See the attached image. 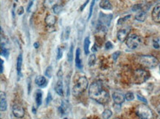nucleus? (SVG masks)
<instances>
[{
    "mask_svg": "<svg viewBox=\"0 0 160 119\" xmlns=\"http://www.w3.org/2000/svg\"><path fill=\"white\" fill-rule=\"evenodd\" d=\"M52 73H53V68H52V66H48L47 68V69H46L44 74H45V76L47 77H48V78H51Z\"/></svg>",
    "mask_w": 160,
    "mask_h": 119,
    "instance_id": "obj_27",
    "label": "nucleus"
},
{
    "mask_svg": "<svg viewBox=\"0 0 160 119\" xmlns=\"http://www.w3.org/2000/svg\"><path fill=\"white\" fill-rule=\"evenodd\" d=\"M130 31H131L130 27H125L119 29L117 32V39L119 40L120 42H124L125 41H126L127 38H128V35H129Z\"/></svg>",
    "mask_w": 160,
    "mask_h": 119,
    "instance_id": "obj_8",
    "label": "nucleus"
},
{
    "mask_svg": "<svg viewBox=\"0 0 160 119\" xmlns=\"http://www.w3.org/2000/svg\"><path fill=\"white\" fill-rule=\"evenodd\" d=\"M144 1H153V0H144Z\"/></svg>",
    "mask_w": 160,
    "mask_h": 119,
    "instance_id": "obj_46",
    "label": "nucleus"
},
{
    "mask_svg": "<svg viewBox=\"0 0 160 119\" xmlns=\"http://www.w3.org/2000/svg\"><path fill=\"white\" fill-rule=\"evenodd\" d=\"M136 114L140 119H153L151 110L146 105H140L136 108Z\"/></svg>",
    "mask_w": 160,
    "mask_h": 119,
    "instance_id": "obj_6",
    "label": "nucleus"
},
{
    "mask_svg": "<svg viewBox=\"0 0 160 119\" xmlns=\"http://www.w3.org/2000/svg\"><path fill=\"white\" fill-rule=\"evenodd\" d=\"M125 44L127 47L131 49H136L142 44V39L139 35L136 34H131L127 38Z\"/></svg>",
    "mask_w": 160,
    "mask_h": 119,
    "instance_id": "obj_7",
    "label": "nucleus"
},
{
    "mask_svg": "<svg viewBox=\"0 0 160 119\" xmlns=\"http://www.w3.org/2000/svg\"><path fill=\"white\" fill-rule=\"evenodd\" d=\"M150 77L148 71L142 68L137 69L134 72V82L135 84L140 85L146 82Z\"/></svg>",
    "mask_w": 160,
    "mask_h": 119,
    "instance_id": "obj_5",
    "label": "nucleus"
},
{
    "mask_svg": "<svg viewBox=\"0 0 160 119\" xmlns=\"http://www.w3.org/2000/svg\"><path fill=\"white\" fill-rule=\"evenodd\" d=\"M112 112L110 110H105L102 113V117L104 119H109L111 117Z\"/></svg>",
    "mask_w": 160,
    "mask_h": 119,
    "instance_id": "obj_22",
    "label": "nucleus"
},
{
    "mask_svg": "<svg viewBox=\"0 0 160 119\" xmlns=\"http://www.w3.org/2000/svg\"><path fill=\"white\" fill-rule=\"evenodd\" d=\"M45 23L47 27H53L56 23V18L52 14H48L45 18Z\"/></svg>",
    "mask_w": 160,
    "mask_h": 119,
    "instance_id": "obj_14",
    "label": "nucleus"
},
{
    "mask_svg": "<svg viewBox=\"0 0 160 119\" xmlns=\"http://www.w3.org/2000/svg\"><path fill=\"white\" fill-rule=\"evenodd\" d=\"M53 10L55 13H59L61 11V10H62V7L59 5V4H55L53 7Z\"/></svg>",
    "mask_w": 160,
    "mask_h": 119,
    "instance_id": "obj_31",
    "label": "nucleus"
},
{
    "mask_svg": "<svg viewBox=\"0 0 160 119\" xmlns=\"http://www.w3.org/2000/svg\"><path fill=\"white\" fill-rule=\"evenodd\" d=\"M83 119H85V118H83Z\"/></svg>",
    "mask_w": 160,
    "mask_h": 119,
    "instance_id": "obj_51",
    "label": "nucleus"
},
{
    "mask_svg": "<svg viewBox=\"0 0 160 119\" xmlns=\"http://www.w3.org/2000/svg\"><path fill=\"white\" fill-rule=\"evenodd\" d=\"M147 17V14H146V12L144 10H140V11L137 12V14L135 15V19L138 22H144L146 19Z\"/></svg>",
    "mask_w": 160,
    "mask_h": 119,
    "instance_id": "obj_17",
    "label": "nucleus"
},
{
    "mask_svg": "<svg viewBox=\"0 0 160 119\" xmlns=\"http://www.w3.org/2000/svg\"><path fill=\"white\" fill-rule=\"evenodd\" d=\"M22 54H20L17 57V62H16V69H17L18 75L20 77L21 76V71H22Z\"/></svg>",
    "mask_w": 160,
    "mask_h": 119,
    "instance_id": "obj_19",
    "label": "nucleus"
},
{
    "mask_svg": "<svg viewBox=\"0 0 160 119\" xmlns=\"http://www.w3.org/2000/svg\"><path fill=\"white\" fill-rule=\"evenodd\" d=\"M55 1L54 0H45L44 1V5L47 7H53L55 5Z\"/></svg>",
    "mask_w": 160,
    "mask_h": 119,
    "instance_id": "obj_32",
    "label": "nucleus"
},
{
    "mask_svg": "<svg viewBox=\"0 0 160 119\" xmlns=\"http://www.w3.org/2000/svg\"><path fill=\"white\" fill-rule=\"evenodd\" d=\"M89 96L95 102L105 105L109 100V93L101 82H94L89 89Z\"/></svg>",
    "mask_w": 160,
    "mask_h": 119,
    "instance_id": "obj_1",
    "label": "nucleus"
},
{
    "mask_svg": "<svg viewBox=\"0 0 160 119\" xmlns=\"http://www.w3.org/2000/svg\"><path fill=\"white\" fill-rule=\"evenodd\" d=\"M70 27H67L66 29H64V32L62 33L63 38H64V40H67L70 37Z\"/></svg>",
    "mask_w": 160,
    "mask_h": 119,
    "instance_id": "obj_24",
    "label": "nucleus"
},
{
    "mask_svg": "<svg viewBox=\"0 0 160 119\" xmlns=\"http://www.w3.org/2000/svg\"><path fill=\"white\" fill-rule=\"evenodd\" d=\"M0 62H1V65H0V72L1 74H2L3 71H4V68H3V60H0Z\"/></svg>",
    "mask_w": 160,
    "mask_h": 119,
    "instance_id": "obj_41",
    "label": "nucleus"
},
{
    "mask_svg": "<svg viewBox=\"0 0 160 119\" xmlns=\"http://www.w3.org/2000/svg\"><path fill=\"white\" fill-rule=\"evenodd\" d=\"M131 18V15H128V16H125V17H122V18H120V19L118 20L117 22V24L118 25H121L122 24L124 23L125 22H126L127 20H128V19Z\"/></svg>",
    "mask_w": 160,
    "mask_h": 119,
    "instance_id": "obj_28",
    "label": "nucleus"
},
{
    "mask_svg": "<svg viewBox=\"0 0 160 119\" xmlns=\"http://www.w3.org/2000/svg\"><path fill=\"white\" fill-rule=\"evenodd\" d=\"M125 99H126L127 101H129V102H130V101L134 100V93H131V92H128V93H127L126 94H125Z\"/></svg>",
    "mask_w": 160,
    "mask_h": 119,
    "instance_id": "obj_30",
    "label": "nucleus"
},
{
    "mask_svg": "<svg viewBox=\"0 0 160 119\" xmlns=\"http://www.w3.org/2000/svg\"><path fill=\"white\" fill-rule=\"evenodd\" d=\"M152 19L156 23H160V4H157L153 7L151 13Z\"/></svg>",
    "mask_w": 160,
    "mask_h": 119,
    "instance_id": "obj_10",
    "label": "nucleus"
},
{
    "mask_svg": "<svg viewBox=\"0 0 160 119\" xmlns=\"http://www.w3.org/2000/svg\"><path fill=\"white\" fill-rule=\"evenodd\" d=\"M112 99H113L115 104H117V105H121V104H122L124 102L125 98L121 93L115 92V93H114L113 95H112Z\"/></svg>",
    "mask_w": 160,
    "mask_h": 119,
    "instance_id": "obj_11",
    "label": "nucleus"
},
{
    "mask_svg": "<svg viewBox=\"0 0 160 119\" xmlns=\"http://www.w3.org/2000/svg\"><path fill=\"white\" fill-rule=\"evenodd\" d=\"M96 62V57H95V54H92L89 57V61H88V63H89V66H92L95 64Z\"/></svg>",
    "mask_w": 160,
    "mask_h": 119,
    "instance_id": "obj_23",
    "label": "nucleus"
},
{
    "mask_svg": "<svg viewBox=\"0 0 160 119\" xmlns=\"http://www.w3.org/2000/svg\"><path fill=\"white\" fill-rule=\"evenodd\" d=\"M35 84L38 86H39L40 87H46L47 85V80H46L45 77H43V76H38V77L35 78Z\"/></svg>",
    "mask_w": 160,
    "mask_h": 119,
    "instance_id": "obj_15",
    "label": "nucleus"
},
{
    "mask_svg": "<svg viewBox=\"0 0 160 119\" xmlns=\"http://www.w3.org/2000/svg\"><path fill=\"white\" fill-rule=\"evenodd\" d=\"M13 113L16 118H22L25 115V110L21 105H15L13 107Z\"/></svg>",
    "mask_w": 160,
    "mask_h": 119,
    "instance_id": "obj_9",
    "label": "nucleus"
},
{
    "mask_svg": "<svg viewBox=\"0 0 160 119\" xmlns=\"http://www.w3.org/2000/svg\"><path fill=\"white\" fill-rule=\"evenodd\" d=\"M88 80L86 77H81L77 80L75 85L73 86L72 93L75 96H78L81 95L86 90L88 87Z\"/></svg>",
    "mask_w": 160,
    "mask_h": 119,
    "instance_id": "obj_3",
    "label": "nucleus"
},
{
    "mask_svg": "<svg viewBox=\"0 0 160 119\" xmlns=\"http://www.w3.org/2000/svg\"><path fill=\"white\" fill-rule=\"evenodd\" d=\"M158 111H159V113L160 114V109L159 110V109H158Z\"/></svg>",
    "mask_w": 160,
    "mask_h": 119,
    "instance_id": "obj_47",
    "label": "nucleus"
},
{
    "mask_svg": "<svg viewBox=\"0 0 160 119\" xmlns=\"http://www.w3.org/2000/svg\"><path fill=\"white\" fill-rule=\"evenodd\" d=\"M139 63L148 68H153L158 65L159 62L155 57L151 55H142L137 59Z\"/></svg>",
    "mask_w": 160,
    "mask_h": 119,
    "instance_id": "obj_4",
    "label": "nucleus"
},
{
    "mask_svg": "<svg viewBox=\"0 0 160 119\" xmlns=\"http://www.w3.org/2000/svg\"><path fill=\"white\" fill-rule=\"evenodd\" d=\"M52 101V94L50 93H48V95H47V97L46 99V104L47 105H49L50 102Z\"/></svg>",
    "mask_w": 160,
    "mask_h": 119,
    "instance_id": "obj_36",
    "label": "nucleus"
},
{
    "mask_svg": "<svg viewBox=\"0 0 160 119\" xmlns=\"http://www.w3.org/2000/svg\"><path fill=\"white\" fill-rule=\"evenodd\" d=\"M33 4V1H30L29 5H28V9H27V10H28V12H30V9H31V7H32Z\"/></svg>",
    "mask_w": 160,
    "mask_h": 119,
    "instance_id": "obj_43",
    "label": "nucleus"
},
{
    "mask_svg": "<svg viewBox=\"0 0 160 119\" xmlns=\"http://www.w3.org/2000/svg\"><path fill=\"white\" fill-rule=\"evenodd\" d=\"M153 46L155 49H159V42H158L157 40H154V41H153Z\"/></svg>",
    "mask_w": 160,
    "mask_h": 119,
    "instance_id": "obj_39",
    "label": "nucleus"
},
{
    "mask_svg": "<svg viewBox=\"0 0 160 119\" xmlns=\"http://www.w3.org/2000/svg\"><path fill=\"white\" fill-rule=\"evenodd\" d=\"M143 10V7H142L141 4H135V5L133 6V7H132L133 11L138 12V11H140V10Z\"/></svg>",
    "mask_w": 160,
    "mask_h": 119,
    "instance_id": "obj_34",
    "label": "nucleus"
},
{
    "mask_svg": "<svg viewBox=\"0 0 160 119\" xmlns=\"http://www.w3.org/2000/svg\"><path fill=\"white\" fill-rule=\"evenodd\" d=\"M119 54H120V52H114L112 54V57H113L114 60L116 61L117 60V57H119Z\"/></svg>",
    "mask_w": 160,
    "mask_h": 119,
    "instance_id": "obj_37",
    "label": "nucleus"
},
{
    "mask_svg": "<svg viewBox=\"0 0 160 119\" xmlns=\"http://www.w3.org/2000/svg\"><path fill=\"white\" fill-rule=\"evenodd\" d=\"M137 98H138V99L140 101H142V102H145V103H148V102H147V100H146V98H144L143 96H142L141 95H140V94L137 95Z\"/></svg>",
    "mask_w": 160,
    "mask_h": 119,
    "instance_id": "obj_38",
    "label": "nucleus"
},
{
    "mask_svg": "<svg viewBox=\"0 0 160 119\" xmlns=\"http://www.w3.org/2000/svg\"><path fill=\"white\" fill-rule=\"evenodd\" d=\"M99 6L101 8L104 9V10H112V5L109 0H102V1H101Z\"/></svg>",
    "mask_w": 160,
    "mask_h": 119,
    "instance_id": "obj_18",
    "label": "nucleus"
},
{
    "mask_svg": "<svg viewBox=\"0 0 160 119\" xmlns=\"http://www.w3.org/2000/svg\"><path fill=\"white\" fill-rule=\"evenodd\" d=\"M75 65L78 69H82L83 68V64H82V60L80 58V50L78 48L76 49L75 52Z\"/></svg>",
    "mask_w": 160,
    "mask_h": 119,
    "instance_id": "obj_16",
    "label": "nucleus"
},
{
    "mask_svg": "<svg viewBox=\"0 0 160 119\" xmlns=\"http://www.w3.org/2000/svg\"><path fill=\"white\" fill-rule=\"evenodd\" d=\"M159 71H160V65H159Z\"/></svg>",
    "mask_w": 160,
    "mask_h": 119,
    "instance_id": "obj_49",
    "label": "nucleus"
},
{
    "mask_svg": "<svg viewBox=\"0 0 160 119\" xmlns=\"http://www.w3.org/2000/svg\"><path fill=\"white\" fill-rule=\"evenodd\" d=\"M64 119H68V118H64Z\"/></svg>",
    "mask_w": 160,
    "mask_h": 119,
    "instance_id": "obj_48",
    "label": "nucleus"
},
{
    "mask_svg": "<svg viewBox=\"0 0 160 119\" xmlns=\"http://www.w3.org/2000/svg\"><path fill=\"white\" fill-rule=\"evenodd\" d=\"M115 119H119V118H115Z\"/></svg>",
    "mask_w": 160,
    "mask_h": 119,
    "instance_id": "obj_50",
    "label": "nucleus"
},
{
    "mask_svg": "<svg viewBox=\"0 0 160 119\" xmlns=\"http://www.w3.org/2000/svg\"><path fill=\"white\" fill-rule=\"evenodd\" d=\"M0 94H1L0 95V110H1V112H3L7 109V101H6L5 93L1 92Z\"/></svg>",
    "mask_w": 160,
    "mask_h": 119,
    "instance_id": "obj_13",
    "label": "nucleus"
},
{
    "mask_svg": "<svg viewBox=\"0 0 160 119\" xmlns=\"http://www.w3.org/2000/svg\"><path fill=\"white\" fill-rule=\"evenodd\" d=\"M63 57V50L61 49V48L60 47H58V50H57V56H56V59L60 60L61 57Z\"/></svg>",
    "mask_w": 160,
    "mask_h": 119,
    "instance_id": "obj_33",
    "label": "nucleus"
},
{
    "mask_svg": "<svg viewBox=\"0 0 160 119\" xmlns=\"http://www.w3.org/2000/svg\"><path fill=\"white\" fill-rule=\"evenodd\" d=\"M112 14H104V13L101 12L99 15L98 24V30L101 32H106L108 27L110 26L111 22L112 20Z\"/></svg>",
    "mask_w": 160,
    "mask_h": 119,
    "instance_id": "obj_2",
    "label": "nucleus"
},
{
    "mask_svg": "<svg viewBox=\"0 0 160 119\" xmlns=\"http://www.w3.org/2000/svg\"><path fill=\"white\" fill-rule=\"evenodd\" d=\"M35 98L37 107H39L42 103V92H41V90H36L35 93Z\"/></svg>",
    "mask_w": 160,
    "mask_h": 119,
    "instance_id": "obj_20",
    "label": "nucleus"
},
{
    "mask_svg": "<svg viewBox=\"0 0 160 119\" xmlns=\"http://www.w3.org/2000/svg\"><path fill=\"white\" fill-rule=\"evenodd\" d=\"M105 47H106V49L109 50V49H111L113 48V44H111V41H107L105 44Z\"/></svg>",
    "mask_w": 160,
    "mask_h": 119,
    "instance_id": "obj_35",
    "label": "nucleus"
},
{
    "mask_svg": "<svg viewBox=\"0 0 160 119\" xmlns=\"http://www.w3.org/2000/svg\"><path fill=\"white\" fill-rule=\"evenodd\" d=\"M58 80L57 81L55 85V90L56 93H58L60 96L64 95V88H63V81L61 80V77H58Z\"/></svg>",
    "mask_w": 160,
    "mask_h": 119,
    "instance_id": "obj_12",
    "label": "nucleus"
},
{
    "mask_svg": "<svg viewBox=\"0 0 160 119\" xmlns=\"http://www.w3.org/2000/svg\"><path fill=\"white\" fill-rule=\"evenodd\" d=\"M1 55L4 56V57H7L9 55V51L8 49L3 47V45H1Z\"/></svg>",
    "mask_w": 160,
    "mask_h": 119,
    "instance_id": "obj_26",
    "label": "nucleus"
},
{
    "mask_svg": "<svg viewBox=\"0 0 160 119\" xmlns=\"http://www.w3.org/2000/svg\"><path fill=\"white\" fill-rule=\"evenodd\" d=\"M17 13H18V14H19V15L23 14V13H24V8H23V7H19V10H18Z\"/></svg>",
    "mask_w": 160,
    "mask_h": 119,
    "instance_id": "obj_42",
    "label": "nucleus"
},
{
    "mask_svg": "<svg viewBox=\"0 0 160 119\" xmlns=\"http://www.w3.org/2000/svg\"><path fill=\"white\" fill-rule=\"evenodd\" d=\"M33 47H34V48H35V49H38V47H39V44H38V42H35L33 44Z\"/></svg>",
    "mask_w": 160,
    "mask_h": 119,
    "instance_id": "obj_45",
    "label": "nucleus"
},
{
    "mask_svg": "<svg viewBox=\"0 0 160 119\" xmlns=\"http://www.w3.org/2000/svg\"><path fill=\"white\" fill-rule=\"evenodd\" d=\"M89 45H90V40L89 37H86L84 39V44H83V49L86 55L89 54Z\"/></svg>",
    "mask_w": 160,
    "mask_h": 119,
    "instance_id": "obj_21",
    "label": "nucleus"
},
{
    "mask_svg": "<svg viewBox=\"0 0 160 119\" xmlns=\"http://www.w3.org/2000/svg\"><path fill=\"white\" fill-rule=\"evenodd\" d=\"M89 0H86V1H85L84 4H83V5L81 6V7H80V11H82V10H83V9L85 8V7H86V6L87 5V4H88V3H89Z\"/></svg>",
    "mask_w": 160,
    "mask_h": 119,
    "instance_id": "obj_40",
    "label": "nucleus"
},
{
    "mask_svg": "<svg viewBox=\"0 0 160 119\" xmlns=\"http://www.w3.org/2000/svg\"><path fill=\"white\" fill-rule=\"evenodd\" d=\"M67 58H68V61L72 62L73 60V44H72L70 47V49H69L68 54H67Z\"/></svg>",
    "mask_w": 160,
    "mask_h": 119,
    "instance_id": "obj_25",
    "label": "nucleus"
},
{
    "mask_svg": "<svg viewBox=\"0 0 160 119\" xmlns=\"http://www.w3.org/2000/svg\"><path fill=\"white\" fill-rule=\"evenodd\" d=\"M92 51L94 52H95L98 51V48H97V45H96V44H95V45H94L93 47H92Z\"/></svg>",
    "mask_w": 160,
    "mask_h": 119,
    "instance_id": "obj_44",
    "label": "nucleus"
},
{
    "mask_svg": "<svg viewBox=\"0 0 160 119\" xmlns=\"http://www.w3.org/2000/svg\"><path fill=\"white\" fill-rule=\"evenodd\" d=\"M95 1H96V0H92V3H91L90 8H89V16H88V20H89V19H91V17H92V13H93V8H94V6H95Z\"/></svg>",
    "mask_w": 160,
    "mask_h": 119,
    "instance_id": "obj_29",
    "label": "nucleus"
}]
</instances>
